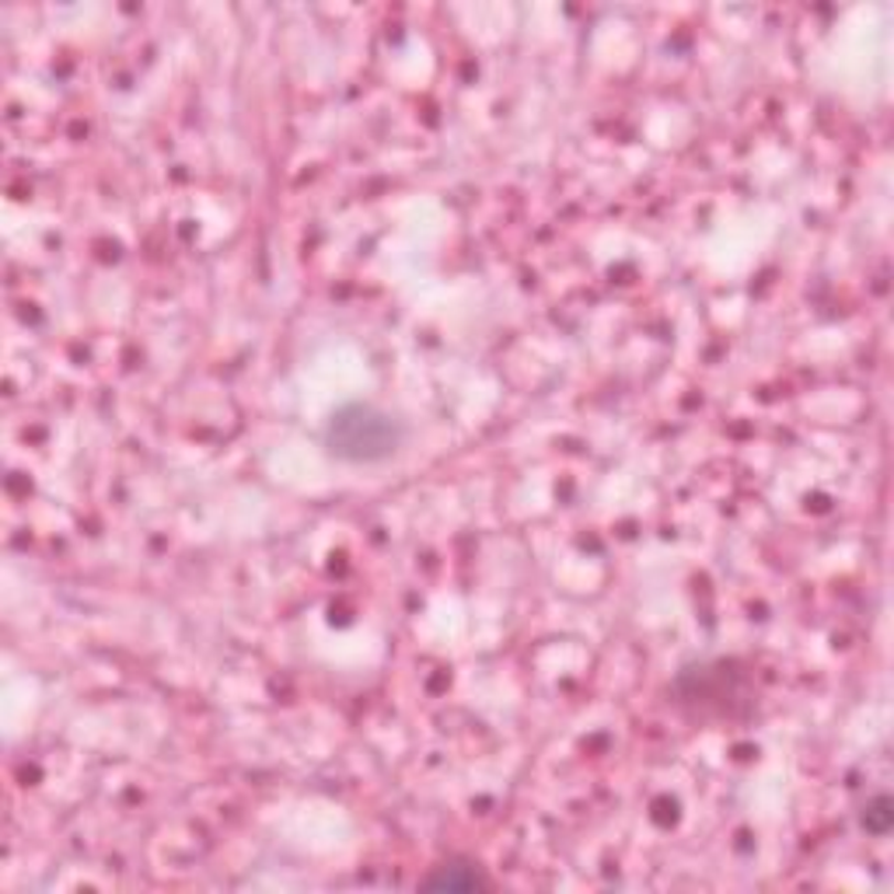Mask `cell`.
<instances>
[{
  "label": "cell",
  "mask_w": 894,
  "mask_h": 894,
  "mask_svg": "<svg viewBox=\"0 0 894 894\" xmlns=\"http://www.w3.org/2000/svg\"><path fill=\"white\" fill-rule=\"evenodd\" d=\"M325 440H329L332 455L347 461H381L399 447L402 430L389 413L374 410V405L353 402L329 419Z\"/></svg>",
  "instance_id": "1"
},
{
  "label": "cell",
  "mask_w": 894,
  "mask_h": 894,
  "mask_svg": "<svg viewBox=\"0 0 894 894\" xmlns=\"http://www.w3.org/2000/svg\"><path fill=\"white\" fill-rule=\"evenodd\" d=\"M423 887H440V891H479L490 887V877L479 870V863H440L419 881Z\"/></svg>",
  "instance_id": "2"
},
{
  "label": "cell",
  "mask_w": 894,
  "mask_h": 894,
  "mask_svg": "<svg viewBox=\"0 0 894 894\" xmlns=\"http://www.w3.org/2000/svg\"><path fill=\"white\" fill-rule=\"evenodd\" d=\"M866 831H873V836H887L891 831V821H894V807H891V797H877V800H870L866 804Z\"/></svg>",
  "instance_id": "3"
}]
</instances>
